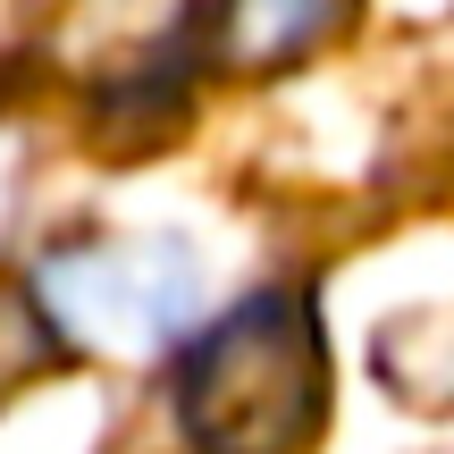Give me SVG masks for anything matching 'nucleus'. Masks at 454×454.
Returning a JSON list of instances; mask_svg holds the SVG:
<instances>
[{
  "label": "nucleus",
  "mask_w": 454,
  "mask_h": 454,
  "mask_svg": "<svg viewBox=\"0 0 454 454\" xmlns=\"http://www.w3.org/2000/svg\"><path fill=\"white\" fill-rule=\"evenodd\" d=\"M34 294H43L59 345L152 362L194 328L202 261L185 236H76L34 261Z\"/></svg>",
  "instance_id": "obj_2"
},
{
  "label": "nucleus",
  "mask_w": 454,
  "mask_h": 454,
  "mask_svg": "<svg viewBox=\"0 0 454 454\" xmlns=\"http://www.w3.org/2000/svg\"><path fill=\"white\" fill-rule=\"evenodd\" d=\"M362 0H194V59L211 76H286L320 59Z\"/></svg>",
  "instance_id": "obj_3"
},
{
  "label": "nucleus",
  "mask_w": 454,
  "mask_h": 454,
  "mask_svg": "<svg viewBox=\"0 0 454 454\" xmlns=\"http://www.w3.org/2000/svg\"><path fill=\"white\" fill-rule=\"evenodd\" d=\"M51 345H59V328H51L34 278H26V286H9V278H0V395L26 387V379L51 362Z\"/></svg>",
  "instance_id": "obj_4"
},
{
  "label": "nucleus",
  "mask_w": 454,
  "mask_h": 454,
  "mask_svg": "<svg viewBox=\"0 0 454 454\" xmlns=\"http://www.w3.org/2000/svg\"><path fill=\"white\" fill-rule=\"evenodd\" d=\"M177 421L202 454H311L328 421V354L311 294H244L177 362Z\"/></svg>",
  "instance_id": "obj_1"
}]
</instances>
